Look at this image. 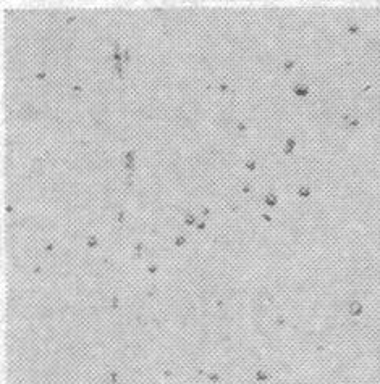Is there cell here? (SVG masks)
<instances>
[{"label": "cell", "mask_w": 380, "mask_h": 384, "mask_svg": "<svg viewBox=\"0 0 380 384\" xmlns=\"http://www.w3.org/2000/svg\"><path fill=\"white\" fill-rule=\"evenodd\" d=\"M267 371H264V370H259V371H256V379L257 381H265L267 379V374H265Z\"/></svg>", "instance_id": "cell-5"}, {"label": "cell", "mask_w": 380, "mask_h": 384, "mask_svg": "<svg viewBox=\"0 0 380 384\" xmlns=\"http://www.w3.org/2000/svg\"><path fill=\"white\" fill-rule=\"evenodd\" d=\"M196 228H197V229H201V231H202V229H204V228H205V221H197V223H196Z\"/></svg>", "instance_id": "cell-14"}, {"label": "cell", "mask_w": 380, "mask_h": 384, "mask_svg": "<svg viewBox=\"0 0 380 384\" xmlns=\"http://www.w3.org/2000/svg\"><path fill=\"white\" fill-rule=\"evenodd\" d=\"M218 89H222V90H227V89H228L227 83H220V84H218Z\"/></svg>", "instance_id": "cell-20"}, {"label": "cell", "mask_w": 380, "mask_h": 384, "mask_svg": "<svg viewBox=\"0 0 380 384\" xmlns=\"http://www.w3.org/2000/svg\"><path fill=\"white\" fill-rule=\"evenodd\" d=\"M86 245H88V247H97V236L89 234L88 239H86Z\"/></svg>", "instance_id": "cell-1"}, {"label": "cell", "mask_w": 380, "mask_h": 384, "mask_svg": "<svg viewBox=\"0 0 380 384\" xmlns=\"http://www.w3.org/2000/svg\"><path fill=\"white\" fill-rule=\"evenodd\" d=\"M186 244V237H184L183 234H178L175 237V245L176 247H181V245H184Z\"/></svg>", "instance_id": "cell-2"}, {"label": "cell", "mask_w": 380, "mask_h": 384, "mask_svg": "<svg viewBox=\"0 0 380 384\" xmlns=\"http://www.w3.org/2000/svg\"><path fill=\"white\" fill-rule=\"evenodd\" d=\"M76 20V16L75 15H70V16H66V23H71V21H75Z\"/></svg>", "instance_id": "cell-21"}, {"label": "cell", "mask_w": 380, "mask_h": 384, "mask_svg": "<svg viewBox=\"0 0 380 384\" xmlns=\"http://www.w3.org/2000/svg\"><path fill=\"white\" fill-rule=\"evenodd\" d=\"M133 250H134L136 255H141V252L144 250V244H142V242H136L134 247H133Z\"/></svg>", "instance_id": "cell-6"}, {"label": "cell", "mask_w": 380, "mask_h": 384, "mask_svg": "<svg viewBox=\"0 0 380 384\" xmlns=\"http://www.w3.org/2000/svg\"><path fill=\"white\" fill-rule=\"evenodd\" d=\"M299 194H301V195H309V189H307V187H301V189H299Z\"/></svg>", "instance_id": "cell-16"}, {"label": "cell", "mask_w": 380, "mask_h": 384, "mask_svg": "<svg viewBox=\"0 0 380 384\" xmlns=\"http://www.w3.org/2000/svg\"><path fill=\"white\" fill-rule=\"evenodd\" d=\"M201 213H202V215H204V216H207V215H209V213H210V210H209V207H204V208H202V210H201Z\"/></svg>", "instance_id": "cell-18"}, {"label": "cell", "mask_w": 380, "mask_h": 384, "mask_svg": "<svg viewBox=\"0 0 380 384\" xmlns=\"http://www.w3.org/2000/svg\"><path fill=\"white\" fill-rule=\"evenodd\" d=\"M115 71L118 73V76H122V63H115Z\"/></svg>", "instance_id": "cell-15"}, {"label": "cell", "mask_w": 380, "mask_h": 384, "mask_svg": "<svg viewBox=\"0 0 380 384\" xmlns=\"http://www.w3.org/2000/svg\"><path fill=\"white\" fill-rule=\"evenodd\" d=\"M118 305H120V299H118V295H116V294H113V295H112V300H110L112 310H116V308H118Z\"/></svg>", "instance_id": "cell-3"}, {"label": "cell", "mask_w": 380, "mask_h": 384, "mask_svg": "<svg viewBox=\"0 0 380 384\" xmlns=\"http://www.w3.org/2000/svg\"><path fill=\"white\" fill-rule=\"evenodd\" d=\"M236 126H238V129H239V131H244V129H246V126H244V123H241V121H239L238 124H236Z\"/></svg>", "instance_id": "cell-22"}, {"label": "cell", "mask_w": 380, "mask_h": 384, "mask_svg": "<svg viewBox=\"0 0 380 384\" xmlns=\"http://www.w3.org/2000/svg\"><path fill=\"white\" fill-rule=\"evenodd\" d=\"M285 66H286V68H290V66H293V62H286V63H285Z\"/></svg>", "instance_id": "cell-25"}, {"label": "cell", "mask_w": 380, "mask_h": 384, "mask_svg": "<svg viewBox=\"0 0 380 384\" xmlns=\"http://www.w3.org/2000/svg\"><path fill=\"white\" fill-rule=\"evenodd\" d=\"M295 90H296V94H307V89H306V86H301V84H298L296 87H295Z\"/></svg>", "instance_id": "cell-9"}, {"label": "cell", "mask_w": 380, "mask_h": 384, "mask_svg": "<svg viewBox=\"0 0 380 384\" xmlns=\"http://www.w3.org/2000/svg\"><path fill=\"white\" fill-rule=\"evenodd\" d=\"M125 158H126V162H133L134 160V152H133V150H128L126 155H125Z\"/></svg>", "instance_id": "cell-10"}, {"label": "cell", "mask_w": 380, "mask_h": 384, "mask_svg": "<svg viewBox=\"0 0 380 384\" xmlns=\"http://www.w3.org/2000/svg\"><path fill=\"white\" fill-rule=\"evenodd\" d=\"M112 58L115 60V63H122V53H120V50H113Z\"/></svg>", "instance_id": "cell-7"}, {"label": "cell", "mask_w": 380, "mask_h": 384, "mask_svg": "<svg viewBox=\"0 0 380 384\" xmlns=\"http://www.w3.org/2000/svg\"><path fill=\"white\" fill-rule=\"evenodd\" d=\"M157 270H159V266H157V263H149L147 265V271L150 274H154V273H157Z\"/></svg>", "instance_id": "cell-8"}, {"label": "cell", "mask_w": 380, "mask_h": 384, "mask_svg": "<svg viewBox=\"0 0 380 384\" xmlns=\"http://www.w3.org/2000/svg\"><path fill=\"white\" fill-rule=\"evenodd\" d=\"M37 77H39V79H44V77H45V73H44V71H39V73H37Z\"/></svg>", "instance_id": "cell-23"}, {"label": "cell", "mask_w": 380, "mask_h": 384, "mask_svg": "<svg viewBox=\"0 0 380 384\" xmlns=\"http://www.w3.org/2000/svg\"><path fill=\"white\" fill-rule=\"evenodd\" d=\"M123 60L125 62H129V52L128 50H123Z\"/></svg>", "instance_id": "cell-17"}, {"label": "cell", "mask_w": 380, "mask_h": 384, "mask_svg": "<svg viewBox=\"0 0 380 384\" xmlns=\"http://www.w3.org/2000/svg\"><path fill=\"white\" fill-rule=\"evenodd\" d=\"M265 202H267L269 205H273L275 202H277V198H275V195H272V194H270V195H267V197H265Z\"/></svg>", "instance_id": "cell-12"}, {"label": "cell", "mask_w": 380, "mask_h": 384, "mask_svg": "<svg viewBox=\"0 0 380 384\" xmlns=\"http://www.w3.org/2000/svg\"><path fill=\"white\" fill-rule=\"evenodd\" d=\"M116 219H118L120 223L125 221V211H123V210H118V211H116Z\"/></svg>", "instance_id": "cell-11"}, {"label": "cell", "mask_w": 380, "mask_h": 384, "mask_svg": "<svg viewBox=\"0 0 380 384\" xmlns=\"http://www.w3.org/2000/svg\"><path fill=\"white\" fill-rule=\"evenodd\" d=\"M246 166H248L249 170H254V168H256V163H254V160H246Z\"/></svg>", "instance_id": "cell-13"}, {"label": "cell", "mask_w": 380, "mask_h": 384, "mask_svg": "<svg viewBox=\"0 0 380 384\" xmlns=\"http://www.w3.org/2000/svg\"><path fill=\"white\" fill-rule=\"evenodd\" d=\"M73 90H75V92H79V90H81V86L75 84V86H73Z\"/></svg>", "instance_id": "cell-24"}, {"label": "cell", "mask_w": 380, "mask_h": 384, "mask_svg": "<svg viewBox=\"0 0 380 384\" xmlns=\"http://www.w3.org/2000/svg\"><path fill=\"white\" fill-rule=\"evenodd\" d=\"M249 191H251V186H249L248 183H244L243 184V192H249Z\"/></svg>", "instance_id": "cell-19"}, {"label": "cell", "mask_w": 380, "mask_h": 384, "mask_svg": "<svg viewBox=\"0 0 380 384\" xmlns=\"http://www.w3.org/2000/svg\"><path fill=\"white\" fill-rule=\"evenodd\" d=\"M184 223L186 224H189V226H191V224H196L197 221H196V218L193 216L191 213H188V215H184Z\"/></svg>", "instance_id": "cell-4"}]
</instances>
